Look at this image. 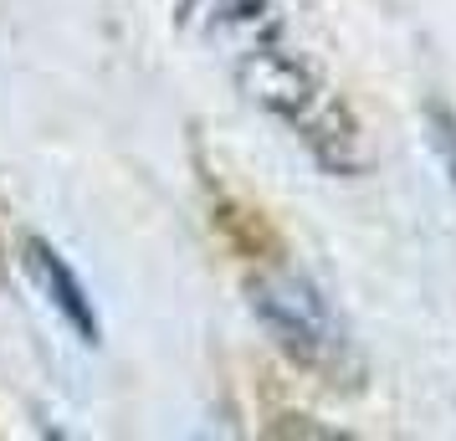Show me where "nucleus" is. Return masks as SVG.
Wrapping results in <instances>:
<instances>
[{"label":"nucleus","instance_id":"obj_1","mask_svg":"<svg viewBox=\"0 0 456 441\" xmlns=\"http://www.w3.org/2000/svg\"><path fill=\"white\" fill-rule=\"evenodd\" d=\"M236 5L241 11H226L221 26L236 31L231 46H236V78L247 87V98L262 103L272 118H282L329 175L359 169V124H354L349 103L297 52L282 46L267 0H236Z\"/></svg>","mask_w":456,"mask_h":441},{"label":"nucleus","instance_id":"obj_2","mask_svg":"<svg viewBox=\"0 0 456 441\" xmlns=\"http://www.w3.org/2000/svg\"><path fill=\"white\" fill-rule=\"evenodd\" d=\"M251 314L262 318V329L272 334V344L308 375L338 385L344 375H354V344L344 318L333 314L329 293L303 273L272 267V273L251 277Z\"/></svg>","mask_w":456,"mask_h":441},{"label":"nucleus","instance_id":"obj_3","mask_svg":"<svg viewBox=\"0 0 456 441\" xmlns=\"http://www.w3.org/2000/svg\"><path fill=\"white\" fill-rule=\"evenodd\" d=\"M21 273L31 277V288L62 314V323L83 339L87 349L103 344V318H98V303H93V293H87V282L72 273V262H67L46 236H37V232L21 236Z\"/></svg>","mask_w":456,"mask_h":441},{"label":"nucleus","instance_id":"obj_4","mask_svg":"<svg viewBox=\"0 0 456 441\" xmlns=\"http://www.w3.org/2000/svg\"><path fill=\"white\" fill-rule=\"evenodd\" d=\"M431 128H436V149H441V159H446V169L456 180V118L441 103H431Z\"/></svg>","mask_w":456,"mask_h":441}]
</instances>
